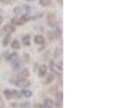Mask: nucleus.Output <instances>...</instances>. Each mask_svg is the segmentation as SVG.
<instances>
[{
    "instance_id": "nucleus-24",
    "label": "nucleus",
    "mask_w": 122,
    "mask_h": 108,
    "mask_svg": "<svg viewBox=\"0 0 122 108\" xmlns=\"http://www.w3.org/2000/svg\"><path fill=\"white\" fill-rule=\"evenodd\" d=\"M58 51H59V49L57 48V49H56V52H55V57H58Z\"/></svg>"
},
{
    "instance_id": "nucleus-13",
    "label": "nucleus",
    "mask_w": 122,
    "mask_h": 108,
    "mask_svg": "<svg viewBox=\"0 0 122 108\" xmlns=\"http://www.w3.org/2000/svg\"><path fill=\"white\" fill-rule=\"evenodd\" d=\"M52 33H53V36H55V38H59L60 36H61V30H60V29H56Z\"/></svg>"
},
{
    "instance_id": "nucleus-28",
    "label": "nucleus",
    "mask_w": 122,
    "mask_h": 108,
    "mask_svg": "<svg viewBox=\"0 0 122 108\" xmlns=\"http://www.w3.org/2000/svg\"><path fill=\"white\" fill-rule=\"evenodd\" d=\"M0 1H2V2H4V1H6V0H0Z\"/></svg>"
},
{
    "instance_id": "nucleus-20",
    "label": "nucleus",
    "mask_w": 122,
    "mask_h": 108,
    "mask_svg": "<svg viewBox=\"0 0 122 108\" xmlns=\"http://www.w3.org/2000/svg\"><path fill=\"white\" fill-rule=\"evenodd\" d=\"M20 66H21V61H18V62H14V63H13V68H14V69H18V68L20 67Z\"/></svg>"
},
{
    "instance_id": "nucleus-21",
    "label": "nucleus",
    "mask_w": 122,
    "mask_h": 108,
    "mask_svg": "<svg viewBox=\"0 0 122 108\" xmlns=\"http://www.w3.org/2000/svg\"><path fill=\"white\" fill-rule=\"evenodd\" d=\"M12 95H13V96H16V97L19 98L20 96H21V94H20L19 92H16V91H12Z\"/></svg>"
},
{
    "instance_id": "nucleus-17",
    "label": "nucleus",
    "mask_w": 122,
    "mask_h": 108,
    "mask_svg": "<svg viewBox=\"0 0 122 108\" xmlns=\"http://www.w3.org/2000/svg\"><path fill=\"white\" fill-rule=\"evenodd\" d=\"M14 59H18V54H16V52H13V54H11L9 56V57H8V60H14Z\"/></svg>"
},
{
    "instance_id": "nucleus-8",
    "label": "nucleus",
    "mask_w": 122,
    "mask_h": 108,
    "mask_svg": "<svg viewBox=\"0 0 122 108\" xmlns=\"http://www.w3.org/2000/svg\"><path fill=\"white\" fill-rule=\"evenodd\" d=\"M22 41H23V44H24L25 46H30V44H31V37H30L28 35L24 36Z\"/></svg>"
},
{
    "instance_id": "nucleus-10",
    "label": "nucleus",
    "mask_w": 122,
    "mask_h": 108,
    "mask_svg": "<svg viewBox=\"0 0 122 108\" xmlns=\"http://www.w3.org/2000/svg\"><path fill=\"white\" fill-rule=\"evenodd\" d=\"M3 94H4V96H6L8 99H10L12 97V91H11V89H4Z\"/></svg>"
},
{
    "instance_id": "nucleus-1",
    "label": "nucleus",
    "mask_w": 122,
    "mask_h": 108,
    "mask_svg": "<svg viewBox=\"0 0 122 108\" xmlns=\"http://www.w3.org/2000/svg\"><path fill=\"white\" fill-rule=\"evenodd\" d=\"M13 83H15L16 85L21 86V87H27V86L31 85V82H30L28 80H26V79H21V80H19V81L13 82Z\"/></svg>"
},
{
    "instance_id": "nucleus-26",
    "label": "nucleus",
    "mask_w": 122,
    "mask_h": 108,
    "mask_svg": "<svg viewBox=\"0 0 122 108\" xmlns=\"http://www.w3.org/2000/svg\"><path fill=\"white\" fill-rule=\"evenodd\" d=\"M26 1H28V2H32V1H34V0H26Z\"/></svg>"
},
{
    "instance_id": "nucleus-5",
    "label": "nucleus",
    "mask_w": 122,
    "mask_h": 108,
    "mask_svg": "<svg viewBox=\"0 0 122 108\" xmlns=\"http://www.w3.org/2000/svg\"><path fill=\"white\" fill-rule=\"evenodd\" d=\"M34 41L36 44H39V45H43L44 44V37L41 35H36L34 37Z\"/></svg>"
},
{
    "instance_id": "nucleus-16",
    "label": "nucleus",
    "mask_w": 122,
    "mask_h": 108,
    "mask_svg": "<svg viewBox=\"0 0 122 108\" xmlns=\"http://www.w3.org/2000/svg\"><path fill=\"white\" fill-rule=\"evenodd\" d=\"M53 81V75L52 74H50V75L47 76V79H46V81H45V84H49V83H51Z\"/></svg>"
},
{
    "instance_id": "nucleus-4",
    "label": "nucleus",
    "mask_w": 122,
    "mask_h": 108,
    "mask_svg": "<svg viewBox=\"0 0 122 108\" xmlns=\"http://www.w3.org/2000/svg\"><path fill=\"white\" fill-rule=\"evenodd\" d=\"M62 99H63V95L62 93L60 92L57 94V107H61V105H62Z\"/></svg>"
},
{
    "instance_id": "nucleus-2",
    "label": "nucleus",
    "mask_w": 122,
    "mask_h": 108,
    "mask_svg": "<svg viewBox=\"0 0 122 108\" xmlns=\"http://www.w3.org/2000/svg\"><path fill=\"white\" fill-rule=\"evenodd\" d=\"M38 75L39 76H44L46 75V73H47V66H45V64H41V68H39V71H38Z\"/></svg>"
},
{
    "instance_id": "nucleus-14",
    "label": "nucleus",
    "mask_w": 122,
    "mask_h": 108,
    "mask_svg": "<svg viewBox=\"0 0 122 108\" xmlns=\"http://www.w3.org/2000/svg\"><path fill=\"white\" fill-rule=\"evenodd\" d=\"M23 21L21 19H13L12 20V24H15V25H22L23 24Z\"/></svg>"
},
{
    "instance_id": "nucleus-22",
    "label": "nucleus",
    "mask_w": 122,
    "mask_h": 108,
    "mask_svg": "<svg viewBox=\"0 0 122 108\" xmlns=\"http://www.w3.org/2000/svg\"><path fill=\"white\" fill-rule=\"evenodd\" d=\"M3 105H4V103H3V99L1 98V96H0V108H2Z\"/></svg>"
},
{
    "instance_id": "nucleus-12",
    "label": "nucleus",
    "mask_w": 122,
    "mask_h": 108,
    "mask_svg": "<svg viewBox=\"0 0 122 108\" xmlns=\"http://www.w3.org/2000/svg\"><path fill=\"white\" fill-rule=\"evenodd\" d=\"M11 47L13 48V49H20V43L19 41H12V44H11Z\"/></svg>"
},
{
    "instance_id": "nucleus-18",
    "label": "nucleus",
    "mask_w": 122,
    "mask_h": 108,
    "mask_svg": "<svg viewBox=\"0 0 122 108\" xmlns=\"http://www.w3.org/2000/svg\"><path fill=\"white\" fill-rule=\"evenodd\" d=\"M21 75L23 76V79H24V78H27V76L30 75V73H28V70H27V69H24V70L21 71Z\"/></svg>"
},
{
    "instance_id": "nucleus-19",
    "label": "nucleus",
    "mask_w": 122,
    "mask_h": 108,
    "mask_svg": "<svg viewBox=\"0 0 122 108\" xmlns=\"http://www.w3.org/2000/svg\"><path fill=\"white\" fill-rule=\"evenodd\" d=\"M13 11H14L15 14H19V13L21 12V7H15V8L13 9Z\"/></svg>"
},
{
    "instance_id": "nucleus-23",
    "label": "nucleus",
    "mask_w": 122,
    "mask_h": 108,
    "mask_svg": "<svg viewBox=\"0 0 122 108\" xmlns=\"http://www.w3.org/2000/svg\"><path fill=\"white\" fill-rule=\"evenodd\" d=\"M30 106V104L28 103H24V104H21V107H28Z\"/></svg>"
},
{
    "instance_id": "nucleus-3",
    "label": "nucleus",
    "mask_w": 122,
    "mask_h": 108,
    "mask_svg": "<svg viewBox=\"0 0 122 108\" xmlns=\"http://www.w3.org/2000/svg\"><path fill=\"white\" fill-rule=\"evenodd\" d=\"M53 105H55V103H53L52 99H49V98H46L44 101V106L46 108H52Z\"/></svg>"
},
{
    "instance_id": "nucleus-25",
    "label": "nucleus",
    "mask_w": 122,
    "mask_h": 108,
    "mask_svg": "<svg viewBox=\"0 0 122 108\" xmlns=\"http://www.w3.org/2000/svg\"><path fill=\"white\" fill-rule=\"evenodd\" d=\"M2 23V18H0V24Z\"/></svg>"
},
{
    "instance_id": "nucleus-9",
    "label": "nucleus",
    "mask_w": 122,
    "mask_h": 108,
    "mask_svg": "<svg viewBox=\"0 0 122 108\" xmlns=\"http://www.w3.org/2000/svg\"><path fill=\"white\" fill-rule=\"evenodd\" d=\"M39 3L43 7H48L51 4V0H39Z\"/></svg>"
},
{
    "instance_id": "nucleus-27",
    "label": "nucleus",
    "mask_w": 122,
    "mask_h": 108,
    "mask_svg": "<svg viewBox=\"0 0 122 108\" xmlns=\"http://www.w3.org/2000/svg\"><path fill=\"white\" fill-rule=\"evenodd\" d=\"M59 1H60V3H61V4H62V0H59Z\"/></svg>"
},
{
    "instance_id": "nucleus-11",
    "label": "nucleus",
    "mask_w": 122,
    "mask_h": 108,
    "mask_svg": "<svg viewBox=\"0 0 122 108\" xmlns=\"http://www.w3.org/2000/svg\"><path fill=\"white\" fill-rule=\"evenodd\" d=\"M21 94H22L23 96H25V97H31V96H32V92H31V91H30V89H25L22 91Z\"/></svg>"
},
{
    "instance_id": "nucleus-15",
    "label": "nucleus",
    "mask_w": 122,
    "mask_h": 108,
    "mask_svg": "<svg viewBox=\"0 0 122 108\" xmlns=\"http://www.w3.org/2000/svg\"><path fill=\"white\" fill-rule=\"evenodd\" d=\"M9 41H10V35L8 34V35L4 37V39H3V41H2V45L3 46H7V45L9 44Z\"/></svg>"
},
{
    "instance_id": "nucleus-6",
    "label": "nucleus",
    "mask_w": 122,
    "mask_h": 108,
    "mask_svg": "<svg viewBox=\"0 0 122 108\" xmlns=\"http://www.w3.org/2000/svg\"><path fill=\"white\" fill-rule=\"evenodd\" d=\"M50 69H51V71L52 72H55V73H57V72H59V68H58V64H56L53 61H50Z\"/></svg>"
},
{
    "instance_id": "nucleus-7",
    "label": "nucleus",
    "mask_w": 122,
    "mask_h": 108,
    "mask_svg": "<svg viewBox=\"0 0 122 108\" xmlns=\"http://www.w3.org/2000/svg\"><path fill=\"white\" fill-rule=\"evenodd\" d=\"M3 31L7 32V33H9V34H11V33H13L14 31H15V29H14L12 25H7V26L3 27Z\"/></svg>"
}]
</instances>
